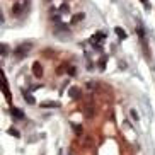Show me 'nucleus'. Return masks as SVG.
I'll use <instances>...</instances> for the list:
<instances>
[{
	"label": "nucleus",
	"mask_w": 155,
	"mask_h": 155,
	"mask_svg": "<svg viewBox=\"0 0 155 155\" xmlns=\"http://www.w3.org/2000/svg\"><path fill=\"white\" fill-rule=\"evenodd\" d=\"M28 4H29V0H21V2H15V4L12 5V15H15V17L22 15L24 12H26V9H28Z\"/></svg>",
	"instance_id": "f257e3e1"
},
{
	"label": "nucleus",
	"mask_w": 155,
	"mask_h": 155,
	"mask_svg": "<svg viewBox=\"0 0 155 155\" xmlns=\"http://www.w3.org/2000/svg\"><path fill=\"white\" fill-rule=\"evenodd\" d=\"M29 50H31V43H24V45H21V46L17 48V50L14 51L15 58H22V56H26Z\"/></svg>",
	"instance_id": "f03ea898"
},
{
	"label": "nucleus",
	"mask_w": 155,
	"mask_h": 155,
	"mask_svg": "<svg viewBox=\"0 0 155 155\" xmlns=\"http://www.w3.org/2000/svg\"><path fill=\"white\" fill-rule=\"evenodd\" d=\"M32 73H34L36 78H41L43 75H45V68H43L41 61H34V63H32Z\"/></svg>",
	"instance_id": "7ed1b4c3"
},
{
	"label": "nucleus",
	"mask_w": 155,
	"mask_h": 155,
	"mask_svg": "<svg viewBox=\"0 0 155 155\" xmlns=\"http://www.w3.org/2000/svg\"><path fill=\"white\" fill-rule=\"evenodd\" d=\"M84 116H85L87 119H92L94 116H96V107H94L92 104L85 106V109H84Z\"/></svg>",
	"instance_id": "20e7f679"
},
{
	"label": "nucleus",
	"mask_w": 155,
	"mask_h": 155,
	"mask_svg": "<svg viewBox=\"0 0 155 155\" xmlns=\"http://www.w3.org/2000/svg\"><path fill=\"white\" fill-rule=\"evenodd\" d=\"M104 38H106V32H96V34L91 38V43H94V45H96V48H97V43L102 41Z\"/></svg>",
	"instance_id": "39448f33"
},
{
	"label": "nucleus",
	"mask_w": 155,
	"mask_h": 155,
	"mask_svg": "<svg viewBox=\"0 0 155 155\" xmlns=\"http://www.w3.org/2000/svg\"><path fill=\"white\" fill-rule=\"evenodd\" d=\"M10 114H12L15 119H22L24 118V111L19 109V107H10Z\"/></svg>",
	"instance_id": "423d86ee"
},
{
	"label": "nucleus",
	"mask_w": 155,
	"mask_h": 155,
	"mask_svg": "<svg viewBox=\"0 0 155 155\" xmlns=\"http://www.w3.org/2000/svg\"><path fill=\"white\" fill-rule=\"evenodd\" d=\"M141 51L145 53V58H147V60H150V58H152V53H150V50H148V45H147L145 38L141 39Z\"/></svg>",
	"instance_id": "0eeeda50"
},
{
	"label": "nucleus",
	"mask_w": 155,
	"mask_h": 155,
	"mask_svg": "<svg viewBox=\"0 0 155 155\" xmlns=\"http://www.w3.org/2000/svg\"><path fill=\"white\" fill-rule=\"evenodd\" d=\"M68 96L72 97V99H78V97H80V89H78V87H70Z\"/></svg>",
	"instance_id": "6e6552de"
},
{
	"label": "nucleus",
	"mask_w": 155,
	"mask_h": 155,
	"mask_svg": "<svg viewBox=\"0 0 155 155\" xmlns=\"http://www.w3.org/2000/svg\"><path fill=\"white\" fill-rule=\"evenodd\" d=\"M84 19H85V14L84 12H78V14H75L72 17V24H78V22H82Z\"/></svg>",
	"instance_id": "1a4fd4ad"
},
{
	"label": "nucleus",
	"mask_w": 155,
	"mask_h": 155,
	"mask_svg": "<svg viewBox=\"0 0 155 155\" xmlns=\"http://www.w3.org/2000/svg\"><path fill=\"white\" fill-rule=\"evenodd\" d=\"M2 92H4L7 102H12V94H10V91H9V85H2Z\"/></svg>",
	"instance_id": "9d476101"
},
{
	"label": "nucleus",
	"mask_w": 155,
	"mask_h": 155,
	"mask_svg": "<svg viewBox=\"0 0 155 155\" xmlns=\"http://www.w3.org/2000/svg\"><path fill=\"white\" fill-rule=\"evenodd\" d=\"M22 96H24V99H26V102H28V104H34V97L31 96V94H29L28 91H22Z\"/></svg>",
	"instance_id": "9b49d317"
},
{
	"label": "nucleus",
	"mask_w": 155,
	"mask_h": 155,
	"mask_svg": "<svg viewBox=\"0 0 155 155\" xmlns=\"http://www.w3.org/2000/svg\"><path fill=\"white\" fill-rule=\"evenodd\" d=\"M114 31H116V34L119 36V39H126V38H128V34L124 32V29H123V28H116Z\"/></svg>",
	"instance_id": "f8f14e48"
},
{
	"label": "nucleus",
	"mask_w": 155,
	"mask_h": 155,
	"mask_svg": "<svg viewBox=\"0 0 155 155\" xmlns=\"http://www.w3.org/2000/svg\"><path fill=\"white\" fill-rule=\"evenodd\" d=\"M60 12H61V14H68V12H70L68 2H63V4H61V7H60Z\"/></svg>",
	"instance_id": "ddd939ff"
},
{
	"label": "nucleus",
	"mask_w": 155,
	"mask_h": 155,
	"mask_svg": "<svg viewBox=\"0 0 155 155\" xmlns=\"http://www.w3.org/2000/svg\"><path fill=\"white\" fill-rule=\"evenodd\" d=\"M67 73H68L70 77H75L77 75V68L75 67H67Z\"/></svg>",
	"instance_id": "4468645a"
},
{
	"label": "nucleus",
	"mask_w": 155,
	"mask_h": 155,
	"mask_svg": "<svg viewBox=\"0 0 155 155\" xmlns=\"http://www.w3.org/2000/svg\"><path fill=\"white\" fill-rule=\"evenodd\" d=\"M58 102H43L41 107H58Z\"/></svg>",
	"instance_id": "2eb2a0df"
},
{
	"label": "nucleus",
	"mask_w": 155,
	"mask_h": 155,
	"mask_svg": "<svg viewBox=\"0 0 155 155\" xmlns=\"http://www.w3.org/2000/svg\"><path fill=\"white\" fill-rule=\"evenodd\" d=\"M73 131H75V135H82V126L80 124H77V126L73 124Z\"/></svg>",
	"instance_id": "dca6fc26"
},
{
	"label": "nucleus",
	"mask_w": 155,
	"mask_h": 155,
	"mask_svg": "<svg viewBox=\"0 0 155 155\" xmlns=\"http://www.w3.org/2000/svg\"><path fill=\"white\" fill-rule=\"evenodd\" d=\"M7 53H9V50H7V45H2V58H5V56H7Z\"/></svg>",
	"instance_id": "f3484780"
},
{
	"label": "nucleus",
	"mask_w": 155,
	"mask_h": 155,
	"mask_svg": "<svg viewBox=\"0 0 155 155\" xmlns=\"http://www.w3.org/2000/svg\"><path fill=\"white\" fill-rule=\"evenodd\" d=\"M7 133H9V135H12V137H21V135H19V131H15V130H14V128H10V130H9V131H7Z\"/></svg>",
	"instance_id": "a211bd4d"
},
{
	"label": "nucleus",
	"mask_w": 155,
	"mask_h": 155,
	"mask_svg": "<svg viewBox=\"0 0 155 155\" xmlns=\"http://www.w3.org/2000/svg\"><path fill=\"white\" fill-rule=\"evenodd\" d=\"M137 32H138V36H140L141 39L145 38V31H143V29H141V28H137Z\"/></svg>",
	"instance_id": "6ab92c4d"
},
{
	"label": "nucleus",
	"mask_w": 155,
	"mask_h": 155,
	"mask_svg": "<svg viewBox=\"0 0 155 155\" xmlns=\"http://www.w3.org/2000/svg\"><path fill=\"white\" fill-rule=\"evenodd\" d=\"M140 2H145V4H147V0H140ZM147 5H148V4H147Z\"/></svg>",
	"instance_id": "aec40b11"
},
{
	"label": "nucleus",
	"mask_w": 155,
	"mask_h": 155,
	"mask_svg": "<svg viewBox=\"0 0 155 155\" xmlns=\"http://www.w3.org/2000/svg\"><path fill=\"white\" fill-rule=\"evenodd\" d=\"M65 2H70V0H65Z\"/></svg>",
	"instance_id": "412c9836"
},
{
	"label": "nucleus",
	"mask_w": 155,
	"mask_h": 155,
	"mask_svg": "<svg viewBox=\"0 0 155 155\" xmlns=\"http://www.w3.org/2000/svg\"><path fill=\"white\" fill-rule=\"evenodd\" d=\"M48 2H50V0H48Z\"/></svg>",
	"instance_id": "4be33fe9"
}]
</instances>
